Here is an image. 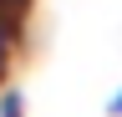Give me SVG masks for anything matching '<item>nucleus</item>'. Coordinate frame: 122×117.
I'll list each match as a JSON object with an SVG mask.
<instances>
[{
    "instance_id": "1",
    "label": "nucleus",
    "mask_w": 122,
    "mask_h": 117,
    "mask_svg": "<svg viewBox=\"0 0 122 117\" xmlns=\"http://www.w3.org/2000/svg\"><path fill=\"white\" fill-rule=\"evenodd\" d=\"M5 66H10V25L0 20V76H5Z\"/></svg>"
},
{
    "instance_id": "2",
    "label": "nucleus",
    "mask_w": 122,
    "mask_h": 117,
    "mask_svg": "<svg viewBox=\"0 0 122 117\" xmlns=\"http://www.w3.org/2000/svg\"><path fill=\"white\" fill-rule=\"evenodd\" d=\"M107 112H112V117H122V86L112 92V102H107Z\"/></svg>"
}]
</instances>
